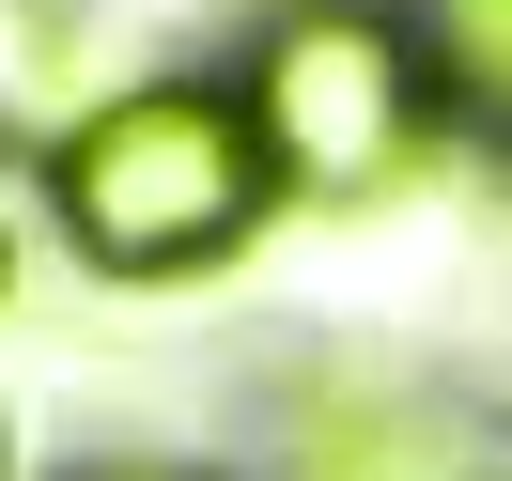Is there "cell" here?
<instances>
[{
  "label": "cell",
  "instance_id": "5",
  "mask_svg": "<svg viewBox=\"0 0 512 481\" xmlns=\"http://www.w3.org/2000/svg\"><path fill=\"white\" fill-rule=\"evenodd\" d=\"M0 295H16V233H0Z\"/></svg>",
  "mask_w": 512,
  "mask_h": 481
},
{
  "label": "cell",
  "instance_id": "3",
  "mask_svg": "<svg viewBox=\"0 0 512 481\" xmlns=\"http://www.w3.org/2000/svg\"><path fill=\"white\" fill-rule=\"evenodd\" d=\"M78 78V16L63 0H0V125H47Z\"/></svg>",
  "mask_w": 512,
  "mask_h": 481
},
{
  "label": "cell",
  "instance_id": "2",
  "mask_svg": "<svg viewBox=\"0 0 512 481\" xmlns=\"http://www.w3.org/2000/svg\"><path fill=\"white\" fill-rule=\"evenodd\" d=\"M233 94L264 125L280 202H373L435 140V32L404 0H280Z\"/></svg>",
  "mask_w": 512,
  "mask_h": 481
},
{
  "label": "cell",
  "instance_id": "1",
  "mask_svg": "<svg viewBox=\"0 0 512 481\" xmlns=\"http://www.w3.org/2000/svg\"><path fill=\"white\" fill-rule=\"evenodd\" d=\"M280 202L264 171V125L233 78H125V94L63 109L47 140V218L94 280H202L233 264Z\"/></svg>",
  "mask_w": 512,
  "mask_h": 481
},
{
  "label": "cell",
  "instance_id": "4",
  "mask_svg": "<svg viewBox=\"0 0 512 481\" xmlns=\"http://www.w3.org/2000/svg\"><path fill=\"white\" fill-rule=\"evenodd\" d=\"M435 63L512 125V0H435Z\"/></svg>",
  "mask_w": 512,
  "mask_h": 481
}]
</instances>
